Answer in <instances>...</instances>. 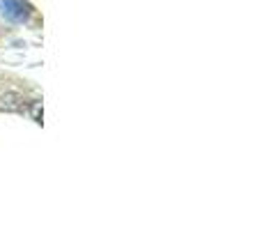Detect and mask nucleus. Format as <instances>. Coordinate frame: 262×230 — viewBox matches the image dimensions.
Returning a JSON list of instances; mask_svg holds the SVG:
<instances>
[{
    "mask_svg": "<svg viewBox=\"0 0 262 230\" xmlns=\"http://www.w3.org/2000/svg\"><path fill=\"white\" fill-rule=\"evenodd\" d=\"M32 14V7L26 0H0V16L9 23H26Z\"/></svg>",
    "mask_w": 262,
    "mask_h": 230,
    "instance_id": "obj_1",
    "label": "nucleus"
}]
</instances>
